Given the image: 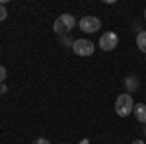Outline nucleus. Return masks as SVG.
I'll return each instance as SVG.
<instances>
[{"mask_svg": "<svg viewBox=\"0 0 146 144\" xmlns=\"http://www.w3.org/2000/svg\"><path fill=\"white\" fill-rule=\"evenodd\" d=\"M78 25H80V29L86 31V33H96V31H100L101 22H100V18H96V16H84L78 22Z\"/></svg>", "mask_w": 146, "mask_h": 144, "instance_id": "4", "label": "nucleus"}, {"mask_svg": "<svg viewBox=\"0 0 146 144\" xmlns=\"http://www.w3.org/2000/svg\"><path fill=\"white\" fill-rule=\"evenodd\" d=\"M133 111H135V101H133V96L131 94L117 96V100H115V113L119 117H129Z\"/></svg>", "mask_w": 146, "mask_h": 144, "instance_id": "2", "label": "nucleus"}, {"mask_svg": "<svg viewBox=\"0 0 146 144\" xmlns=\"http://www.w3.org/2000/svg\"><path fill=\"white\" fill-rule=\"evenodd\" d=\"M144 134H146V125H144Z\"/></svg>", "mask_w": 146, "mask_h": 144, "instance_id": "17", "label": "nucleus"}, {"mask_svg": "<svg viewBox=\"0 0 146 144\" xmlns=\"http://www.w3.org/2000/svg\"><path fill=\"white\" fill-rule=\"evenodd\" d=\"M80 144H90V140H88V138H84V140H80Z\"/></svg>", "mask_w": 146, "mask_h": 144, "instance_id": "14", "label": "nucleus"}, {"mask_svg": "<svg viewBox=\"0 0 146 144\" xmlns=\"http://www.w3.org/2000/svg\"><path fill=\"white\" fill-rule=\"evenodd\" d=\"M6 74H8V72H6V68L0 66V84H4V82H6Z\"/></svg>", "mask_w": 146, "mask_h": 144, "instance_id": "11", "label": "nucleus"}, {"mask_svg": "<svg viewBox=\"0 0 146 144\" xmlns=\"http://www.w3.org/2000/svg\"><path fill=\"white\" fill-rule=\"evenodd\" d=\"M6 18H8V10H6L4 4H0V22H4Z\"/></svg>", "mask_w": 146, "mask_h": 144, "instance_id": "10", "label": "nucleus"}, {"mask_svg": "<svg viewBox=\"0 0 146 144\" xmlns=\"http://www.w3.org/2000/svg\"><path fill=\"white\" fill-rule=\"evenodd\" d=\"M136 47L142 53H146V31H138L136 33Z\"/></svg>", "mask_w": 146, "mask_h": 144, "instance_id": "8", "label": "nucleus"}, {"mask_svg": "<svg viewBox=\"0 0 146 144\" xmlns=\"http://www.w3.org/2000/svg\"><path fill=\"white\" fill-rule=\"evenodd\" d=\"M144 20H146V8H144Z\"/></svg>", "mask_w": 146, "mask_h": 144, "instance_id": "16", "label": "nucleus"}, {"mask_svg": "<svg viewBox=\"0 0 146 144\" xmlns=\"http://www.w3.org/2000/svg\"><path fill=\"white\" fill-rule=\"evenodd\" d=\"M74 41H76V39H70V37H66V35H62V37H60V43H62V45H68V47H72V45H74Z\"/></svg>", "mask_w": 146, "mask_h": 144, "instance_id": "9", "label": "nucleus"}, {"mask_svg": "<svg viewBox=\"0 0 146 144\" xmlns=\"http://www.w3.org/2000/svg\"><path fill=\"white\" fill-rule=\"evenodd\" d=\"M74 25H76V18H74L72 14H62V16H58V18L55 20V23H53V31L62 37V35L70 33Z\"/></svg>", "mask_w": 146, "mask_h": 144, "instance_id": "1", "label": "nucleus"}, {"mask_svg": "<svg viewBox=\"0 0 146 144\" xmlns=\"http://www.w3.org/2000/svg\"><path fill=\"white\" fill-rule=\"evenodd\" d=\"M133 144H146V142H144V140H135Z\"/></svg>", "mask_w": 146, "mask_h": 144, "instance_id": "15", "label": "nucleus"}, {"mask_svg": "<svg viewBox=\"0 0 146 144\" xmlns=\"http://www.w3.org/2000/svg\"><path fill=\"white\" fill-rule=\"evenodd\" d=\"M6 90H8V88H6V84H0V94H6Z\"/></svg>", "mask_w": 146, "mask_h": 144, "instance_id": "13", "label": "nucleus"}, {"mask_svg": "<svg viewBox=\"0 0 146 144\" xmlns=\"http://www.w3.org/2000/svg\"><path fill=\"white\" fill-rule=\"evenodd\" d=\"M72 51L78 56H92L94 51H96V47H94V43L88 41V39H76L74 45H72Z\"/></svg>", "mask_w": 146, "mask_h": 144, "instance_id": "3", "label": "nucleus"}, {"mask_svg": "<svg viewBox=\"0 0 146 144\" xmlns=\"http://www.w3.org/2000/svg\"><path fill=\"white\" fill-rule=\"evenodd\" d=\"M119 45V35L115 31H105L100 37V49L101 51H113Z\"/></svg>", "mask_w": 146, "mask_h": 144, "instance_id": "5", "label": "nucleus"}, {"mask_svg": "<svg viewBox=\"0 0 146 144\" xmlns=\"http://www.w3.org/2000/svg\"><path fill=\"white\" fill-rule=\"evenodd\" d=\"M35 144H51V142H49L47 138H37V140H35Z\"/></svg>", "mask_w": 146, "mask_h": 144, "instance_id": "12", "label": "nucleus"}, {"mask_svg": "<svg viewBox=\"0 0 146 144\" xmlns=\"http://www.w3.org/2000/svg\"><path fill=\"white\" fill-rule=\"evenodd\" d=\"M133 113H135V117L138 121L146 125V105L144 103H135V111Z\"/></svg>", "mask_w": 146, "mask_h": 144, "instance_id": "6", "label": "nucleus"}, {"mask_svg": "<svg viewBox=\"0 0 146 144\" xmlns=\"http://www.w3.org/2000/svg\"><path fill=\"white\" fill-rule=\"evenodd\" d=\"M125 88L129 94H135L136 90H138V78L136 76H127L125 78Z\"/></svg>", "mask_w": 146, "mask_h": 144, "instance_id": "7", "label": "nucleus"}]
</instances>
